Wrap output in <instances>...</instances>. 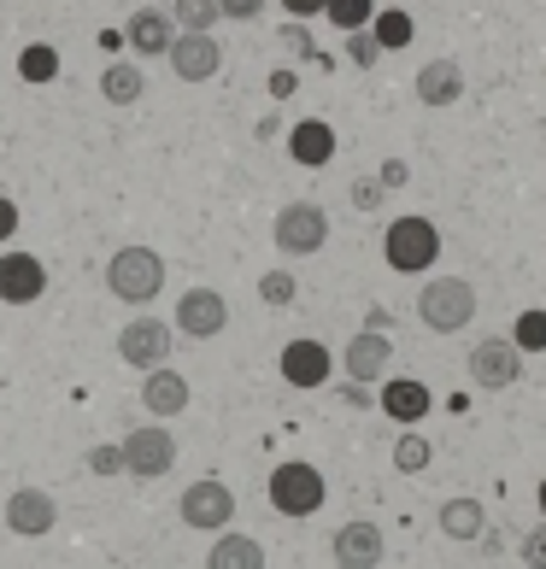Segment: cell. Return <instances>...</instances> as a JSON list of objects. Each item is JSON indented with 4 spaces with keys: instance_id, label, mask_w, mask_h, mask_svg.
Masks as SVG:
<instances>
[{
    "instance_id": "obj_1",
    "label": "cell",
    "mask_w": 546,
    "mask_h": 569,
    "mask_svg": "<svg viewBox=\"0 0 546 569\" xmlns=\"http://www.w3.org/2000/svg\"><path fill=\"white\" fill-rule=\"evenodd\" d=\"M417 323L429 335H458L465 323H476V288L465 277H429L417 293Z\"/></svg>"
},
{
    "instance_id": "obj_2",
    "label": "cell",
    "mask_w": 546,
    "mask_h": 569,
    "mask_svg": "<svg viewBox=\"0 0 546 569\" xmlns=\"http://www.w3.org/2000/svg\"><path fill=\"white\" fill-rule=\"evenodd\" d=\"M107 288H112V300H123V306L159 300V288H165V259H159L153 247H118L112 264H107Z\"/></svg>"
},
{
    "instance_id": "obj_3",
    "label": "cell",
    "mask_w": 546,
    "mask_h": 569,
    "mask_svg": "<svg viewBox=\"0 0 546 569\" xmlns=\"http://www.w3.org/2000/svg\"><path fill=\"white\" fill-rule=\"evenodd\" d=\"M383 259L400 270V277H424L440 259V229L429 218H394L383 236Z\"/></svg>"
},
{
    "instance_id": "obj_4",
    "label": "cell",
    "mask_w": 546,
    "mask_h": 569,
    "mask_svg": "<svg viewBox=\"0 0 546 569\" xmlns=\"http://www.w3.org/2000/svg\"><path fill=\"white\" fill-rule=\"evenodd\" d=\"M324 476H318V463H300V458H288L270 470V511L277 517H318L324 511Z\"/></svg>"
},
{
    "instance_id": "obj_5",
    "label": "cell",
    "mask_w": 546,
    "mask_h": 569,
    "mask_svg": "<svg viewBox=\"0 0 546 569\" xmlns=\"http://www.w3.org/2000/svg\"><path fill=\"white\" fill-rule=\"evenodd\" d=\"M329 241V212L318 200H288L277 212V247L288 259H311V252H324Z\"/></svg>"
},
{
    "instance_id": "obj_6",
    "label": "cell",
    "mask_w": 546,
    "mask_h": 569,
    "mask_svg": "<svg viewBox=\"0 0 546 569\" xmlns=\"http://www.w3.org/2000/svg\"><path fill=\"white\" fill-rule=\"evenodd\" d=\"M182 522L188 529H200V535H224L229 529V517H236V493L224 488L218 476H206V481H195V488H182Z\"/></svg>"
},
{
    "instance_id": "obj_7",
    "label": "cell",
    "mask_w": 546,
    "mask_h": 569,
    "mask_svg": "<svg viewBox=\"0 0 546 569\" xmlns=\"http://www.w3.org/2000/svg\"><path fill=\"white\" fill-rule=\"evenodd\" d=\"M123 458H130V476L159 481V476H171V463H177V435L159 429V423H141L130 440H123Z\"/></svg>"
},
{
    "instance_id": "obj_8",
    "label": "cell",
    "mask_w": 546,
    "mask_h": 569,
    "mask_svg": "<svg viewBox=\"0 0 546 569\" xmlns=\"http://www.w3.org/2000/svg\"><path fill=\"white\" fill-rule=\"evenodd\" d=\"M165 59H171V71L182 82H212L224 71V41H212V30H182Z\"/></svg>"
},
{
    "instance_id": "obj_9",
    "label": "cell",
    "mask_w": 546,
    "mask_h": 569,
    "mask_svg": "<svg viewBox=\"0 0 546 569\" xmlns=\"http://www.w3.org/2000/svg\"><path fill=\"white\" fill-rule=\"evenodd\" d=\"M182 335H195V341H212V335L229 329V300L218 288H188L177 300V318H171Z\"/></svg>"
},
{
    "instance_id": "obj_10",
    "label": "cell",
    "mask_w": 546,
    "mask_h": 569,
    "mask_svg": "<svg viewBox=\"0 0 546 569\" xmlns=\"http://www.w3.org/2000/svg\"><path fill=\"white\" fill-rule=\"evenodd\" d=\"M341 370L353 376V382H388V370H394V341L383 329H359L347 341V352H341Z\"/></svg>"
},
{
    "instance_id": "obj_11",
    "label": "cell",
    "mask_w": 546,
    "mask_h": 569,
    "mask_svg": "<svg viewBox=\"0 0 546 569\" xmlns=\"http://www.w3.org/2000/svg\"><path fill=\"white\" fill-rule=\"evenodd\" d=\"M48 293V264L36 252H0V300L7 306H36Z\"/></svg>"
},
{
    "instance_id": "obj_12",
    "label": "cell",
    "mask_w": 546,
    "mask_h": 569,
    "mask_svg": "<svg viewBox=\"0 0 546 569\" xmlns=\"http://www.w3.org/2000/svg\"><path fill=\"white\" fill-rule=\"evenodd\" d=\"M118 358H123V365H136V370L165 365V358H171V323H159V318L123 323V335H118Z\"/></svg>"
},
{
    "instance_id": "obj_13",
    "label": "cell",
    "mask_w": 546,
    "mask_h": 569,
    "mask_svg": "<svg viewBox=\"0 0 546 569\" xmlns=\"http://www.w3.org/2000/svg\"><path fill=\"white\" fill-rule=\"evenodd\" d=\"M517 370H523V347L517 341H476L470 347V382L476 388L499 393V388L517 382Z\"/></svg>"
},
{
    "instance_id": "obj_14",
    "label": "cell",
    "mask_w": 546,
    "mask_h": 569,
    "mask_svg": "<svg viewBox=\"0 0 546 569\" xmlns=\"http://www.w3.org/2000/svg\"><path fill=\"white\" fill-rule=\"evenodd\" d=\"M277 370H282V382L288 388H324L329 382V370H335V352L324 341H288L282 358H277Z\"/></svg>"
},
{
    "instance_id": "obj_15",
    "label": "cell",
    "mask_w": 546,
    "mask_h": 569,
    "mask_svg": "<svg viewBox=\"0 0 546 569\" xmlns=\"http://www.w3.org/2000/svg\"><path fill=\"white\" fill-rule=\"evenodd\" d=\"M53 522H59V505L53 493H41V488H18L7 499V529L18 540H41V535H53Z\"/></svg>"
},
{
    "instance_id": "obj_16",
    "label": "cell",
    "mask_w": 546,
    "mask_h": 569,
    "mask_svg": "<svg viewBox=\"0 0 546 569\" xmlns=\"http://www.w3.org/2000/svg\"><path fill=\"white\" fill-rule=\"evenodd\" d=\"M329 552H335V563H341V569H376V563L388 558V540H383L376 522H347V529H335Z\"/></svg>"
},
{
    "instance_id": "obj_17",
    "label": "cell",
    "mask_w": 546,
    "mask_h": 569,
    "mask_svg": "<svg viewBox=\"0 0 546 569\" xmlns=\"http://www.w3.org/2000/svg\"><path fill=\"white\" fill-rule=\"evenodd\" d=\"M123 36H130V48H136L141 59H159V53H171V41H177V12L141 7V12H130Z\"/></svg>"
},
{
    "instance_id": "obj_18",
    "label": "cell",
    "mask_w": 546,
    "mask_h": 569,
    "mask_svg": "<svg viewBox=\"0 0 546 569\" xmlns=\"http://www.w3.org/2000/svg\"><path fill=\"white\" fill-rule=\"evenodd\" d=\"M376 406H383L394 423H406V429H411V423H424V417H429L435 393H429L424 382H411V376H388L383 393H376Z\"/></svg>"
},
{
    "instance_id": "obj_19",
    "label": "cell",
    "mask_w": 546,
    "mask_h": 569,
    "mask_svg": "<svg viewBox=\"0 0 546 569\" xmlns=\"http://www.w3.org/2000/svg\"><path fill=\"white\" fill-rule=\"evenodd\" d=\"M288 159L306 164V171H324V164L335 159V130H329L324 118H300L288 130Z\"/></svg>"
},
{
    "instance_id": "obj_20",
    "label": "cell",
    "mask_w": 546,
    "mask_h": 569,
    "mask_svg": "<svg viewBox=\"0 0 546 569\" xmlns=\"http://www.w3.org/2000/svg\"><path fill=\"white\" fill-rule=\"evenodd\" d=\"M417 100H424V107H458V100H465V71H458V59H429V66L417 71Z\"/></svg>"
},
{
    "instance_id": "obj_21",
    "label": "cell",
    "mask_w": 546,
    "mask_h": 569,
    "mask_svg": "<svg viewBox=\"0 0 546 569\" xmlns=\"http://www.w3.org/2000/svg\"><path fill=\"white\" fill-rule=\"evenodd\" d=\"M141 406L153 411V417H182V406H188V382H182L177 370L153 365V370H147V382H141Z\"/></svg>"
},
{
    "instance_id": "obj_22",
    "label": "cell",
    "mask_w": 546,
    "mask_h": 569,
    "mask_svg": "<svg viewBox=\"0 0 546 569\" xmlns=\"http://www.w3.org/2000/svg\"><path fill=\"white\" fill-rule=\"evenodd\" d=\"M141 89H147V77H141V66H130V59H112V66L100 71V100H107V107H136Z\"/></svg>"
},
{
    "instance_id": "obj_23",
    "label": "cell",
    "mask_w": 546,
    "mask_h": 569,
    "mask_svg": "<svg viewBox=\"0 0 546 569\" xmlns=\"http://www.w3.org/2000/svg\"><path fill=\"white\" fill-rule=\"evenodd\" d=\"M206 563H212V569H259V563H265V546H259L254 535H229V529H224Z\"/></svg>"
},
{
    "instance_id": "obj_24",
    "label": "cell",
    "mask_w": 546,
    "mask_h": 569,
    "mask_svg": "<svg viewBox=\"0 0 546 569\" xmlns=\"http://www.w3.org/2000/svg\"><path fill=\"white\" fill-rule=\"evenodd\" d=\"M482 529H488V511H482L476 499H447L440 505V535L447 540H476Z\"/></svg>"
},
{
    "instance_id": "obj_25",
    "label": "cell",
    "mask_w": 546,
    "mask_h": 569,
    "mask_svg": "<svg viewBox=\"0 0 546 569\" xmlns=\"http://www.w3.org/2000/svg\"><path fill=\"white\" fill-rule=\"evenodd\" d=\"M370 30H376V41H383V53H400V48H411V36H417V24H411V12H376L370 18Z\"/></svg>"
},
{
    "instance_id": "obj_26",
    "label": "cell",
    "mask_w": 546,
    "mask_h": 569,
    "mask_svg": "<svg viewBox=\"0 0 546 569\" xmlns=\"http://www.w3.org/2000/svg\"><path fill=\"white\" fill-rule=\"evenodd\" d=\"M18 77L24 82H53L59 77V48L53 41H30V48L18 53Z\"/></svg>"
},
{
    "instance_id": "obj_27",
    "label": "cell",
    "mask_w": 546,
    "mask_h": 569,
    "mask_svg": "<svg viewBox=\"0 0 546 569\" xmlns=\"http://www.w3.org/2000/svg\"><path fill=\"white\" fill-rule=\"evenodd\" d=\"M429 458H435V447L424 435H400V440H394V470H400V476H424Z\"/></svg>"
},
{
    "instance_id": "obj_28",
    "label": "cell",
    "mask_w": 546,
    "mask_h": 569,
    "mask_svg": "<svg viewBox=\"0 0 546 569\" xmlns=\"http://www.w3.org/2000/svg\"><path fill=\"white\" fill-rule=\"evenodd\" d=\"M329 24L341 30V36H353V30H365L370 18H376V0H329Z\"/></svg>"
},
{
    "instance_id": "obj_29",
    "label": "cell",
    "mask_w": 546,
    "mask_h": 569,
    "mask_svg": "<svg viewBox=\"0 0 546 569\" xmlns=\"http://www.w3.org/2000/svg\"><path fill=\"white\" fill-rule=\"evenodd\" d=\"M512 341L523 352H546V311L529 306V311H517V329H512Z\"/></svg>"
},
{
    "instance_id": "obj_30",
    "label": "cell",
    "mask_w": 546,
    "mask_h": 569,
    "mask_svg": "<svg viewBox=\"0 0 546 569\" xmlns=\"http://www.w3.org/2000/svg\"><path fill=\"white\" fill-rule=\"evenodd\" d=\"M224 18V0H177V24L182 30H212Z\"/></svg>"
},
{
    "instance_id": "obj_31",
    "label": "cell",
    "mask_w": 546,
    "mask_h": 569,
    "mask_svg": "<svg viewBox=\"0 0 546 569\" xmlns=\"http://www.w3.org/2000/svg\"><path fill=\"white\" fill-rule=\"evenodd\" d=\"M294 293H300V282H294L288 270H265L259 277V300L265 306H294Z\"/></svg>"
},
{
    "instance_id": "obj_32",
    "label": "cell",
    "mask_w": 546,
    "mask_h": 569,
    "mask_svg": "<svg viewBox=\"0 0 546 569\" xmlns=\"http://www.w3.org/2000/svg\"><path fill=\"white\" fill-rule=\"evenodd\" d=\"M89 470L95 476H130V458H123V447H95L89 452Z\"/></svg>"
},
{
    "instance_id": "obj_33",
    "label": "cell",
    "mask_w": 546,
    "mask_h": 569,
    "mask_svg": "<svg viewBox=\"0 0 546 569\" xmlns=\"http://www.w3.org/2000/svg\"><path fill=\"white\" fill-rule=\"evenodd\" d=\"M383 194H388V182H383V177H365L359 188H353V206H359V212H376V206H383Z\"/></svg>"
},
{
    "instance_id": "obj_34",
    "label": "cell",
    "mask_w": 546,
    "mask_h": 569,
    "mask_svg": "<svg viewBox=\"0 0 546 569\" xmlns=\"http://www.w3.org/2000/svg\"><path fill=\"white\" fill-rule=\"evenodd\" d=\"M523 563H529V569H546V522L523 535Z\"/></svg>"
},
{
    "instance_id": "obj_35",
    "label": "cell",
    "mask_w": 546,
    "mask_h": 569,
    "mask_svg": "<svg viewBox=\"0 0 546 569\" xmlns=\"http://www.w3.org/2000/svg\"><path fill=\"white\" fill-rule=\"evenodd\" d=\"M265 12V0H224V18H236V24H254Z\"/></svg>"
},
{
    "instance_id": "obj_36",
    "label": "cell",
    "mask_w": 546,
    "mask_h": 569,
    "mask_svg": "<svg viewBox=\"0 0 546 569\" xmlns=\"http://www.w3.org/2000/svg\"><path fill=\"white\" fill-rule=\"evenodd\" d=\"M282 7H288V18H300V24H306V18L329 12V0H282Z\"/></svg>"
},
{
    "instance_id": "obj_37",
    "label": "cell",
    "mask_w": 546,
    "mask_h": 569,
    "mask_svg": "<svg viewBox=\"0 0 546 569\" xmlns=\"http://www.w3.org/2000/svg\"><path fill=\"white\" fill-rule=\"evenodd\" d=\"M12 236H18V206L0 194V241H12Z\"/></svg>"
},
{
    "instance_id": "obj_38",
    "label": "cell",
    "mask_w": 546,
    "mask_h": 569,
    "mask_svg": "<svg viewBox=\"0 0 546 569\" xmlns=\"http://www.w3.org/2000/svg\"><path fill=\"white\" fill-rule=\"evenodd\" d=\"M376 177H383L388 188H406V164H400V159H388V164H383V171H376Z\"/></svg>"
},
{
    "instance_id": "obj_39",
    "label": "cell",
    "mask_w": 546,
    "mask_h": 569,
    "mask_svg": "<svg viewBox=\"0 0 546 569\" xmlns=\"http://www.w3.org/2000/svg\"><path fill=\"white\" fill-rule=\"evenodd\" d=\"M270 94L288 100V94H294V71H277V77H270Z\"/></svg>"
},
{
    "instance_id": "obj_40",
    "label": "cell",
    "mask_w": 546,
    "mask_h": 569,
    "mask_svg": "<svg viewBox=\"0 0 546 569\" xmlns=\"http://www.w3.org/2000/svg\"><path fill=\"white\" fill-rule=\"evenodd\" d=\"M535 499H540V511H546V476H540V493H535Z\"/></svg>"
}]
</instances>
